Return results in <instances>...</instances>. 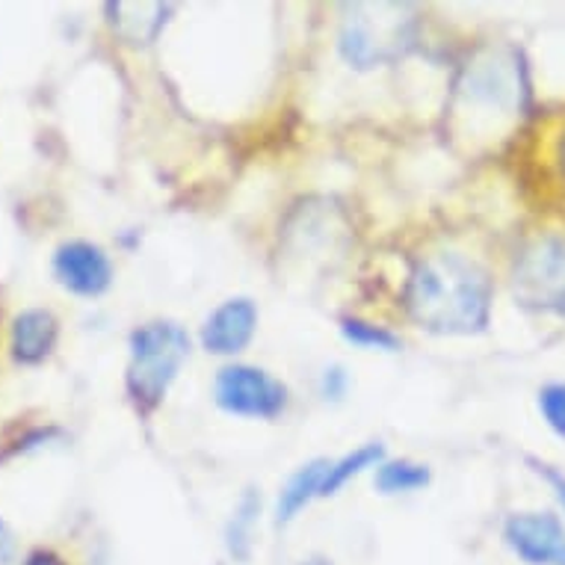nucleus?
I'll list each match as a JSON object with an SVG mask.
<instances>
[{"instance_id":"nucleus-10","label":"nucleus","mask_w":565,"mask_h":565,"mask_svg":"<svg viewBox=\"0 0 565 565\" xmlns=\"http://www.w3.org/2000/svg\"><path fill=\"white\" fill-rule=\"evenodd\" d=\"M60 338V320L47 308H24L10 329L12 359L19 364H42L54 352Z\"/></svg>"},{"instance_id":"nucleus-18","label":"nucleus","mask_w":565,"mask_h":565,"mask_svg":"<svg viewBox=\"0 0 565 565\" xmlns=\"http://www.w3.org/2000/svg\"><path fill=\"white\" fill-rule=\"evenodd\" d=\"M524 462H527L530 471L536 473L539 480L545 482L547 489H551L556 507H559V515L565 519V471L563 468L554 462H547V459H542V456H524Z\"/></svg>"},{"instance_id":"nucleus-6","label":"nucleus","mask_w":565,"mask_h":565,"mask_svg":"<svg viewBox=\"0 0 565 565\" xmlns=\"http://www.w3.org/2000/svg\"><path fill=\"white\" fill-rule=\"evenodd\" d=\"M214 399L225 415L276 420L288 408V385L255 364L232 362L216 371Z\"/></svg>"},{"instance_id":"nucleus-13","label":"nucleus","mask_w":565,"mask_h":565,"mask_svg":"<svg viewBox=\"0 0 565 565\" xmlns=\"http://www.w3.org/2000/svg\"><path fill=\"white\" fill-rule=\"evenodd\" d=\"M385 462V445L382 441H367V445H359L350 454H343L341 459H332L329 465V473H326L323 489H320V498H332L355 477H362L364 471H376V465Z\"/></svg>"},{"instance_id":"nucleus-23","label":"nucleus","mask_w":565,"mask_h":565,"mask_svg":"<svg viewBox=\"0 0 565 565\" xmlns=\"http://www.w3.org/2000/svg\"><path fill=\"white\" fill-rule=\"evenodd\" d=\"M556 163H559V172H563L565 178V130L563 137H559V146H556Z\"/></svg>"},{"instance_id":"nucleus-1","label":"nucleus","mask_w":565,"mask_h":565,"mask_svg":"<svg viewBox=\"0 0 565 565\" xmlns=\"http://www.w3.org/2000/svg\"><path fill=\"white\" fill-rule=\"evenodd\" d=\"M494 281L480 260L456 249L429 252L415 260L403 285L408 320L429 334L468 338L491 323Z\"/></svg>"},{"instance_id":"nucleus-16","label":"nucleus","mask_w":565,"mask_h":565,"mask_svg":"<svg viewBox=\"0 0 565 565\" xmlns=\"http://www.w3.org/2000/svg\"><path fill=\"white\" fill-rule=\"evenodd\" d=\"M341 334L343 341L352 343V347H359V350H399V338L391 332L388 326L373 323V320H364V317H341Z\"/></svg>"},{"instance_id":"nucleus-22","label":"nucleus","mask_w":565,"mask_h":565,"mask_svg":"<svg viewBox=\"0 0 565 565\" xmlns=\"http://www.w3.org/2000/svg\"><path fill=\"white\" fill-rule=\"evenodd\" d=\"M299 565H334V563L326 554H311V556H306V559H302Z\"/></svg>"},{"instance_id":"nucleus-7","label":"nucleus","mask_w":565,"mask_h":565,"mask_svg":"<svg viewBox=\"0 0 565 565\" xmlns=\"http://www.w3.org/2000/svg\"><path fill=\"white\" fill-rule=\"evenodd\" d=\"M501 539L521 565H565V519L545 510L507 515Z\"/></svg>"},{"instance_id":"nucleus-19","label":"nucleus","mask_w":565,"mask_h":565,"mask_svg":"<svg viewBox=\"0 0 565 565\" xmlns=\"http://www.w3.org/2000/svg\"><path fill=\"white\" fill-rule=\"evenodd\" d=\"M347 385H350V376H347V371H343L341 364H332V367H326V371L320 373V394H323V399H332V403L343 399Z\"/></svg>"},{"instance_id":"nucleus-4","label":"nucleus","mask_w":565,"mask_h":565,"mask_svg":"<svg viewBox=\"0 0 565 565\" xmlns=\"http://www.w3.org/2000/svg\"><path fill=\"white\" fill-rule=\"evenodd\" d=\"M415 21L406 15V7L391 3H355L347 7L338 30V51L352 68H376L391 60H399L412 45Z\"/></svg>"},{"instance_id":"nucleus-17","label":"nucleus","mask_w":565,"mask_h":565,"mask_svg":"<svg viewBox=\"0 0 565 565\" xmlns=\"http://www.w3.org/2000/svg\"><path fill=\"white\" fill-rule=\"evenodd\" d=\"M539 415L556 438L565 441V382H547L539 388Z\"/></svg>"},{"instance_id":"nucleus-20","label":"nucleus","mask_w":565,"mask_h":565,"mask_svg":"<svg viewBox=\"0 0 565 565\" xmlns=\"http://www.w3.org/2000/svg\"><path fill=\"white\" fill-rule=\"evenodd\" d=\"M12 559H15V533L0 519V565H10Z\"/></svg>"},{"instance_id":"nucleus-5","label":"nucleus","mask_w":565,"mask_h":565,"mask_svg":"<svg viewBox=\"0 0 565 565\" xmlns=\"http://www.w3.org/2000/svg\"><path fill=\"white\" fill-rule=\"evenodd\" d=\"M510 290L530 315L565 317V232L536 234L515 252Z\"/></svg>"},{"instance_id":"nucleus-14","label":"nucleus","mask_w":565,"mask_h":565,"mask_svg":"<svg viewBox=\"0 0 565 565\" xmlns=\"http://www.w3.org/2000/svg\"><path fill=\"white\" fill-rule=\"evenodd\" d=\"M429 480H433V473H429L427 465L415 462V459H385L373 471V486L385 498L427 489Z\"/></svg>"},{"instance_id":"nucleus-2","label":"nucleus","mask_w":565,"mask_h":565,"mask_svg":"<svg viewBox=\"0 0 565 565\" xmlns=\"http://www.w3.org/2000/svg\"><path fill=\"white\" fill-rule=\"evenodd\" d=\"M527 63L515 45H486L465 63L456 81V113L471 125L498 128L527 110Z\"/></svg>"},{"instance_id":"nucleus-12","label":"nucleus","mask_w":565,"mask_h":565,"mask_svg":"<svg viewBox=\"0 0 565 565\" xmlns=\"http://www.w3.org/2000/svg\"><path fill=\"white\" fill-rule=\"evenodd\" d=\"M260 515V494L258 489H246L241 501L234 503L232 519L225 521V551L234 563H249L252 545H255V524Z\"/></svg>"},{"instance_id":"nucleus-8","label":"nucleus","mask_w":565,"mask_h":565,"mask_svg":"<svg viewBox=\"0 0 565 565\" xmlns=\"http://www.w3.org/2000/svg\"><path fill=\"white\" fill-rule=\"evenodd\" d=\"M54 278L68 294L84 299H95L107 294L113 285V260L110 255L89 241H65L56 246Z\"/></svg>"},{"instance_id":"nucleus-21","label":"nucleus","mask_w":565,"mask_h":565,"mask_svg":"<svg viewBox=\"0 0 565 565\" xmlns=\"http://www.w3.org/2000/svg\"><path fill=\"white\" fill-rule=\"evenodd\" d=\"M21 565H68L63 559V556L56 554V551H51V547H36V551H30L28 556H24V563Z\"/></svg>"},{"instance_id":"nucleus-11","label":"nucleus","mask_w":565,"mask_h":565,"mask_svg":"<svg viewBox=\"0 0 565 565\" xmlns=\"http://www.w3.org/2000/svg\"><path fill=\"white\" fill-rule=\"evenodd\" d=\"M329 465H332V459H311V462L299 465L297 471L290 473L288 482H285L281 491H278V501H276L278 527L290 524V521L297 519L299 512L306 510L308 503L320 498V489H323Z\"/></svg>"},{"instance_id":"nucleus-15","label":"nucleus","mask_w":565,"mask_h":565,"mask_svg":"<svg viewBox=\"0 0 565 565\" xmlns=\"http://www.w3.org/2000/svg\"><path fill=\"white\" fill-rule=\"evenodd\" d=\"M128 10L134 12V15H125L119 3H107V12L113 15V30H119L121 36L128 39V42H134V45H146V42H151V39L160 33V28H163V21H167L163 15L169 12V7L163 12H158L154 19H146V12H151V3H128Z\"/></svg>"},{"instance_id":"nucleus-9","label":"nucleus","mask_w":565,"mask_h":565,"mask_svg":"<svg viewBox=\"0 0 565 565\" xmlns=\"http://www.w3.org/2000/svg\"><path fill=\"white\" fill-rule=\"evenodd\" d=\"M258 306L249 297L225 299L204 317L202 329H199V343L211 355H223V359L241 355L258 332Z\"/></svg>"},{"instance_id":"nucleus-3","label":"nucleus","mask_w":565,"mask_h":565,"mask_svg":"<svg viewBox=\"0 0 565 565\" xmlns=\"http://www.w3.org/2000/svg\"><path fill=\"white\" fill-rule=\"evenodd\" d=\"M186 359H190V334L184 326L172 320H149L130 332L125 388L139 415L158 412Z\"/></svg>"}]
</instances>
